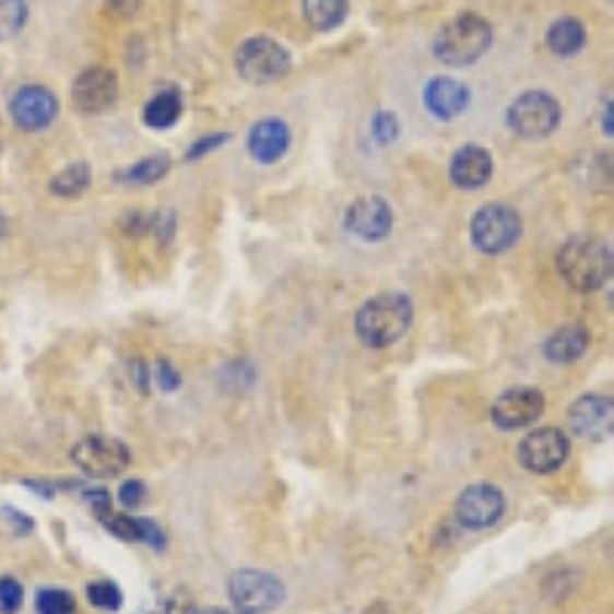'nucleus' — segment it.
<instances>
[{
	"mask_svg": "<svg viewBox=\"0 0 614 614\" xmlns=\"http://www.w3.org/2000/svg\"><path fill=\"white\" fill-rule=\"evenodd\" d=\"M409 329H412V302H409V295H400V292L375 295L356 310V339L375 351L397 344Z\"/></svg>",
	"mask_w": 614,
	"mask_h": 614,
	"instance_id": "nucleus-1",
	"label": "nucleus"
},
{
	"mask_svg": "<svg viewBox=\"0 0 614 614\" xmlns=\"http://www.w3.org/2000/svg\"><path fill=\"white\" fill-rule=\"evenodd\" d=\"M556 268L571 290H602L612 280V249L597 237H575L559 249Z\"/></svg>",
	"mask_w": 614,
	"mask_h": 614,
	"instance_id": "nucleus-2",
	"label": "nucleus"
},
{
	"mask_svg": "<svg viewBox=\"0 0 614 614\" xmlns=\"http://www.w3.org/2000/svg\"><path fill=\"white\" fill-rule=\"evenodd\" d=\"M492 47V25L476 13H461L449 19L434 37V56L442 66L464 68L483 59Z\"/></svg>",
	"mask_w": 614,
	"mask_h": 614,
	"instance_id": "nucleus-3",
	"label": "nucleus"
},
{
	"mask_svg": "<svg viewBox=\"0 0 614 614\" xmlns=\"http://www.w3.org/2000/svg\"><path fill=\"white\" fill-rule=\"evenodd\" d=\"M227 597L234 602V609L240 614H264L274 612L276 605H283L286 587L280 578L256 568H243L234 571L227 581Z\"/></svg>",
	"mask_w": 614,
	"mask_h": 614,
	"instance_id": "nucleus-4",
	"label": "nucleus"
},
{
	"mask_svg": "<svg viewBox=\"0 0 614 614\" xmlns=\"http://www.w3.org/2000/svg\"><path fill=\"white\" fill-rule=\"evenodd\" d=\"M237 71H240L243 81L249 83H274L280 78L290 74V52L283 44H276L274 37H249L240 49H237Z\"/></svg>",
	"mask_w": 614,
	"mask_h": 614,
	"instance_id": "nucleus-5",
	"label": "nucleus"
},
{
	"mask_svg": "<svg viewBox=\"0 0 614 614\" xmlns=\"http://www.w3.org/2000/svg\"><path fill=\"white\" fill-rule=\"evenodd\" d=\"M470 234H473V246L485 252V256H501L507 252L522 234V219L517 210L504 206V203H488L473 215L470 222Z\"/></svg>",
	"mask_w": 614,
	"mask_h": 614,
	"instance_id": "nucleus-6",
	"label": "nucleus"
},
{
	"mask_svg": "<svg viewBox=\"0 0 614 614\" xmlns=\"http://www.w3.org/2000/svg\"><path fill=\"white\" fill-rule=\"evenodd\" d=\"M559 117H563L559 102L550 96V93L532 90V93H522L510 105L507 123L522 139H544V135H550V132L559 127Z\"/></svg>",
	"mask_w": 614,
	"mask_h": 614,
	"instance_id": "nucleus-7",
	"label": "nucleus"
},
{
	"mask_svg": "<svg viewBox=\"0 0 614 614\" xmlns=\"http://www.w3.org/2000/svg\"><path fill=\"white\" fill-rule=\"evenodd\" d=\"M74 464L96 480H108L130 468V449L114 437H86L74 446Z\"/></svg>",
	"mask_w": 614,
	"mask_h": 614,
	"instance_id": "nucleus-8",
	"label": "nucleus"
},
{
	"mask_svg": "<svg viewBox=\"0 0 614 614\" xmlns=\"http://www.w3.org/2000/svg\"><path fill=\"white\" fill-rule=\"evenodd\" d=\"M507 510V498H504L501 488L495 485H470L461 492V498L454 504V519L470 529V532H480L495 526Z\"/></svg>",
	"mask_w": 614,
	"mask_h": 614,
	"instance_id": "nucleus-9",
	"label": "nucleus"
},
{
	"mask_svg": "<svg viewBox=\"0 0 614 614\" xmlns=\"http://www.w3.org/2000/svg\"><path fill=\"white\" fill-rule=\"evenodd\" d=\"M568 458V437L556 427H541L532 430L529 437L519 442V461L522 468L532 473H553L566 464Z\"/></svg>",
	"mask_w": 614,
	"mask_h": 614,
	"instance_id": "nucleus-10",
	"label": "nucleus"
},
{
	"mask_svg": "<svg viewBox=\"0 0 614 614\" xmlns=\"http://www.w3.org/2000/svg\"><path fill=\"white\" fill-rule=\"evenodd\" d=\"M347 231L366 243H378L385 240L393 227V210L385 197H359L354 206L347 210V219H344Z\"/></svg>",
	"mask_w": 614,
	"mask_h": 614,
	"instance_id": "nucleus-11",
	"label": "nucleus"
},
{
	"mask_svg": "<svg viewBox=\"0 0 614 614\" xmlns=\"http://www.w3.org/2000/svg\"><path fill=\"white\" fill-rule=\"evenodd\" d=\"M544 412V397L541 390L534 388H517L507 390L504 397L495 400L492 405V421L501 427V430H519V427H529L534 421L541 418Z\"/></svg>",
	"mask_w": 614,
	"mask_h": 614,
	"instance_id": "nucleus-12",
	"label": "nucleus"
},
{
	"mask_svg": "<svg viewBox=\"0 0 614 614\" xmlns=\"http://www.w3.org/2000/svg\"><path fill=\"white\" fill-rule=\"evenodd\" d=\"M56 111H59V102L49 93L47 86H22L13 102H10V114L16 120L22 130H47L49 123L56 120Z\"/></svg>",
	"mask_w": 614,
	"mask_h": 614,
	"instance_id": "nucleus-13",
	"label": "nucleus"
},
{
	"mask_svg": "<svg viewBox=\"0 0 614 614\" xmlns=\"http://www.w3.org/2000/svg\"><path fill=\"white\" fill-rule=\"evenodd\" d=\"M71 98L83 114H105L117 102V78L108 68H86L71 86Z\"/></svg>",
	"mask_w": 614,
	"mask_h": 614,
	"instance_id": "nucleus-14",
	"label": "nucleus"
},
{
	"mask_svg": "<svg viewBox=\"0 0 614 614\" xmlns=\"http://www.w3.org/2000/svg\"><path fill=\"white\" fill-rule=\"evenodd\" d=\"M470 90L461 81L452 78H434L424 86V108L434 114L437 120H454L468 111Z\"/></svg>",
	"mask_w": 614,
	"mask_h": 614,
	"instance_id": "nucleus-15",
	"label": "nucleus"
},
{
	"mask_svg": "<svg viewBox=\"0 0 614 614\" xmlns=\"http://www.w3.org/2000/svg\"><path fill=\"white\" fill-rule=\"evenodd\" d=\"M568 421L581 437H602L612 430V400L599 397V393H587L571 403Z\"/></svg>",
	"mask_w": 614,
	"mask_h": 614,
	"instance_id": "nucleus-16",
	"label": "nucleus"
},
{
	"mask_svg": "<svg viewBox=\"0 0 614 614\" xmlns=\"http://www.w3.org/2000/svg\"><path fill=\"white\" fill-rule=\"evenodd\" d=\"M492 154L480 145H464L458 154L452 157V166H449V176L452 181L461 188V191H476L483 188L485 181L492 178Z\"/></svg>",
	"mask_w": 614,
	"mask_h": 614,
	"instance_id": "nucleus-17",
	"label": "nucleus"
},
{
	"mask_svg": "<svg viewBox=\"0 0 614 614\" xmlns=\"http://www.w3.org/2000/svg\"><path fill=\"white\" fill-rule=\"evenodd\" d=\"M290 151V127L283 120H261L249 132V154L259 163H276Z\"/></svg>",
	"mask_w": 614,
	"mask_h": 614,
	"instance_id": "nucleus-18",
	"label": "nucleus"
},
{
	"mask_svg": "<svg viewBox=\"0 0 614 614\" xmlns=\"http://www.w3.org/2000/svg\"><path fill=\"white\" fill-rule=\"evenodd\" d=\"M587 347H590V335H587L583 326H563L547 339L544 354L553 363H575V359H581L587 354Z\"/></svg>",
	"mask_w": 614,
	"mask_h": 614,
	"instance_id": "nucleus-19",
	"label": "nucleus"
},
{
	"mask_svg": "<svg viewBox=\"0 0 614 614\" xmlns=\"http://www.w3.org/2000/svg\"><path fill=\"white\" fill-rule=\"evenodd\" d=\"M181 93H178L176 86H166L161 90L157 96L151 98L145 105V123L151 130H169V127H176L178 117H181Z\"/></svg>",
	"mask_w": 614,
	"mask_h": 614,
	"instance_id": "nucleus-20",
	"label": "nucleus"
},
{
	"mask_svg": "<svg viewBox=\"0 0 614 614\" xmlns=\"http://www.w3.org/2000/svg\"><path fill=\"white\" fill-rule=\"evenodd\" d=\"M302 10L317 32H332L347 19V0H302Z\"/></svg>",
	"mask_w": 614,
	"mask_h": 614,
	"instance_id": "nucleus-21",
	"label": "nucleus"
},
{
	"mask_svg": "<svg viewBox=\"0 0 614 614\" xmlns=\"http://www.w3.org/2000/svg\"><path fill=\"white\" fill-rule=\"evenodd\" d=\"M583 40H587V32H583V25L578 19H559V22L550 25L547 47L556 56H575L583 47Z\"/></svg>",
	"mask_w": 614,
	"mask_h": 614,
	"instance_id": "nucleus-22",
	"label": "nucleus"
},
{
	"mask_svg": "<svg viewBox=\"0 0 614 614\" xmlns=\"http://www.w3.org/2000/svg\"><path fill=\"white\" fill-rule=\"evenodd\" d=\"M90 181H93V169H90V163H71L66 166L59 176H52L49 181V191L56 197H81L86 188H90Z\"/></svg>",
	"mask_w": 614,
	"mask_h": 614,
	"instance_id": "nucleus-23",
	"label": "nucleus"
},
{
	"mask_svg": "<svg viewBox=\"0 0 614 614\" xmlns=\"http://www.w3.org/2000/svg\"><path fill=\"white\" fill-rule=\"evenodd\" d=\"M166 173H169V157H166V154H157V157L139 161L135 166H130L127 173H120V181H127V185H154V181H161Z\"/></svg>",
	"mask_w": 614,
	"mask_h": 614,
	"instance_id": "nucleus-24",
	"label": "nucleus"
},
{
	"mask_svg": "<svg viewBox=\"0 0 614 614\" xmlns=\"http://www.w3.org/2000/svg\"><path fill=\"white\" fill-rule=\"evenodd\" d=\"M34 609H37V614H74L78 612V599L71 597L68 590H59V587H44V590H37Z\"/></svg>",
	"mask_w": 614,
	"mask_h": 614,
	"instance_id": "nucleus-25",
	"label": "nucleus"
},
{
	"mask_svg": "<svg viewBox=\"0 0 614 614\" xmlns=\"http://www.w3.org/2000/svg\"><path fill=\"white\" fill-rule=\"evenodd\" d=\"M28 22V3L25 0H0V40L16 37Z\"/></svg>",
	"mask_w": 614,
	"mask_h": 614,
	"instance_id": "nucleus-26",
	"label": "nucleus"
},
{
	"mask_svg": "<svg viewBox=\"0 0 614 614\" xmlns=\"http://www.w3.org/2000/svg\"><path fill=\"white\" fill-rule=\"evenodd\" d=\"M86 599L102 609V612H117L120 605H123V593H120V587L111 581H93L86 587Z\"/></svg>",
	"mask_w": 614,
	"mask_h": 614,
	"instance_id": "nucleus-27",
	"label": "nucleus"
},
{
	"mask_svg": "<svg viewBox=\"0 0 614 614\" xmlns=\"http://www.w3.org/2000/svg\"><path fill=\"white\" fill-rule=\"evenodd\" d=\"M25 602V590L13 575H3L0 578V614H19Z\"/></svg>",
	"mask_w": 614,
	"mask_h": 614,
	"instance_id": "nucleus-28",
	"label": "nucleus"
},
{
	"mask_svg": "<svg viewBox=\"0 0 614 614\" xmlns=\"http://www.w3.org/2000/svg\"><path fill=\"white\" fill-rule=\"evenodd\" d=\"M373 135L378 145H390V142H397V135H400V123H397V117H393L390 111L375 114Z\"/></svg>",
	"mask_w": 614,
	"mask_h": 614,
	"instance_id": "nucleus-29",
	"label": "nucleus"
},
{
	"mask_svg": "<svg viewBox=\"0 0 614 614\" xmlns=\"http://www.w3.org/2000/svg\"><path fill=\"white\" fill-rule=\"evenodd\" d=\"M135 541H139V544H147V547L154 550L166 547V534H163V529L154 522V519L135 517Z\"/></svg>",
	"mask_w": 614,
	"mask_h": 614,
	"instance_id": "nucleus-30",
	"label": "nucleus"
},
{
	"mask_svg": "<svg viewBox=\"0 0 614 614\" xmlns=\"http://www.w3.org/2000/svg\"><path fill=\"white\" fill-rule=\"evenodd\" d=\"M120 504L127 507V510H132V507H139V504L145 501V483L142 480H127V483L120 485Z\"/></svg>",
	"mask_w": 614,
	"mask_h": 614,
	"instance_id": "nucleus-31",
	"label": "nucleus"
},
{
	"mask_svg": "<svg viewBox=\"0 0 614 614\" xmlns=\"http://www.w3.org/2000/svg\"><path fill=\"white\" fill-rule=\"evenodd\" d=\"M154 381H157V388H163V390H176L178 388V381H181V375L166 363V359H161L157 366H154Z\"/></svg>",
	"mask_w": 614,
	"mask_h": 614,
	"instance_id": "nucleus-32",
	"label": "nucleus"
},
{
	"mask_svg": "<svg viewBox=\"0 0 614 614\" xmlns=\"http://www.w3.org/2000/svg\"><path fill=\"white\" fill-rule=\"evenodd\" d=\"M83 498H86V504L96 510V517L111 513V495H108L105 488H86V492H83Z\"/></svg>",
	"mask_w": 614,
	"mask_h": 614,
	"instance_id": "nucleus-33",
	"label": "nucleus"
},
{
	"mask_svg": "<svg viewBox=\"0 0 614 614\" xmlns=\"http://www.w3.org/2000/svg\"><path fill=\"white\" fill-rule=\"evenodd\" d=\"M163 614H200V612H197V605L191 602V597L176 593V597H169V602L163 605Z\"/></svg>",
	"mask_w": 614,
	"mask_h": 614,
	"instance_id": "nucleus-34",
	"label": "nucleus"
},
{
	"mask_svg": "<svg viewBox=\"0 0 614 614\" xmlns=\"http://www.w3.org/2000/svg\"><path fill=\"white\" fill-rule=\"evenodd\" d=\"M227 142V132H215L212 139H203V142H197L191 151H188V161H197L200 154H206V151H215L219 145H225Z\"/></svg>",
	"mask_w": 614,
	"mask_h": 614,
	"instance_id": "nucleus-35",
	"label": "nucleus"
},
{
	"mask_svg": "<svg viewBox=\"0 0 614 614\" xmlns=\"http://www.w3.org/2000/svg\"><path fill=\"white\" fill-rule=\"evenodd\" d=\"M108 3V13H114V16L127 19L132 16L135 10H139V0H105Z\"/></svg>",
	"mask_w": 614,
	"mask_h": 614,
	"instance_id": "nucleus-36",
	"label": "nucleus"
},
{
	"mask_svg": "<svg viewBox=\"0 0 614 614\" xmlns=\"http://www.w3.org/2000/svg\"><path fill=\"white\" fill-rule=\"evenodd\" d=\"M203 614H234V612H227V609H210V612Z\"/></svg>",
	"mask_w": 614,
	"mask_h": 614,
	"instance_id": "nucleus-37",
	"label": "nucleus"
}]
</instances>
